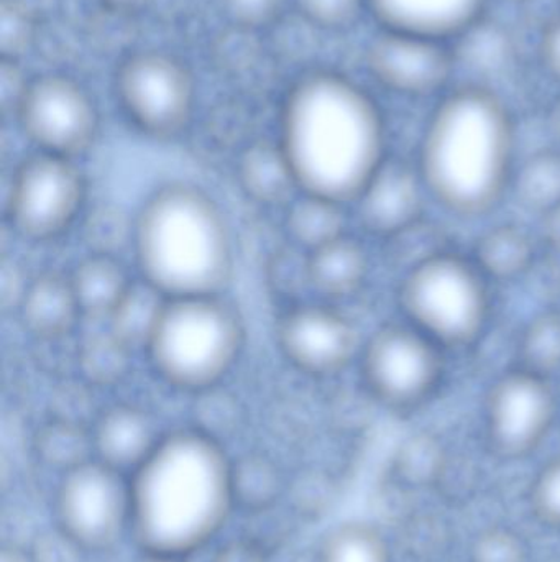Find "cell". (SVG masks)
I'll use <instances>...</instances> for the list:
<instances>
[{
	"label": "cell",
	"instance_id": "ac0fdd59",
	"mask_svg": "<svg viewBox=\"0 0 560 562\" xmlns=\"http://www.w3.org/2000/svg\"><path fill=\"white\" fill-rule=\"evenodd\" d=\"M20 316L30 333L58 339L72 330L82 316L71 279L45 273L26 284L20 297Z\"/></svg>",
	"mask_w": 560,
	"mask_h": 562
},
{
	"label": "cell",
	"instance_id": "836d02e7",
	"mask_svg": "<svg viewBox=\"0 0 560 562\" xmlns=\"http://www.w3.org/2000/svg\"><path fill=\"white\" fill-rule=\"evenodd\" d=\"M529 504L542 525L560 530V458L548 462L536 475L529 492Z\"/></svg>",
	"mask_w": 560,
	"mask_h": 562
},
{
	"label": "cell",
	"instance_id": "d4e9b609",
	"mask_svg": "<svg viewBox=\"0 0 560 562\" xmlns=\"http://www.w3.org/2000/svg\"><path fill=\"white\" fill-rule=\"evenodd\" d=\"M319 562H391L387 538L374 525L351 521L332 528L319 544Z\"/></svg>",
	"mask_w": 560,
	"mask_h": 562
},
{
	"label": "cell",
	"instance_id": "d590c367",
	"mask_svg": "<svg viewBox=\"0 0 560 562\" xmlns=\"http://www.w3.org/2000/svg\"><path fill=\"white\" fill-rule=\"evenodd\" d=\"M227 15L245 29L272 25L282 12L285 0H220Z\"/></svg>",
	"mask_w": 560,
	"mask_h": 562
},
{
	"label": "cell",
	"instance_id": "74e56055",
	"mask_svg": "<svg viewBox=\"0 0 560 562\" xmlns=\"http://www.w3.org/2000/svg\"><path fill=\"white\" fill-rule=\"evenodd\" d=\"M209 562H268V554L259 541L240 538L220 547Z\"/></svg>",
	"mask_w": 560,
	"mask_h": 562
},
{
	"label": "cell",
	"instance_id": "5bb4252c",
	"mask_svg": "<svg viewBox=\"0 0 560 562\" xmlns=\"http://www.w3.org/2000/svg\"><path fill=\"white\" fill-rule=\"evenodd\" d=\"M454 58L439 40L385 30L367 48L370 75L390 91L426 95L449 81Z\"/></svg>",
	"mask_w": 560,
	"mask_h": 562
},
{
	"label": "cell",
	"instance_id": "2e32d148",
	"mask_svg": "<svg viewBox=\"0 0 560 562\" xmlns=\"http://www.w3.org/2000/svg\"><path fill=\"white\" fill-rule=\"evenodd\" d=\"M421 183V175L385 161L357 198L362 223L384 236L408 229L420 216Z\"/></svg>",
	"mask_w": 560,
	"mask_h": 562
},
{
	"label": "cell",
	"instance_id": "4316f807",
	"mask_svg": "<svg viewBox=\"0 0 560 562\" xmlns=\"http://www.w3.org/2000/svg\"><path fill=\"white\" fill-rule=\"evenodd\" d=\"M477 260L489 276L513 279L528 269L533 260V246L528 236L518 227H496L480 240Z\"/></svg>",
	"mask_w": 560,
	"mask_h": 562
},
{
	"label": "cell",
	"instance_id": "4fadbf2b",
	"mask_svg": "<svg viewBox=\"0 0 560 562\" xmlns=\"http://www.w3.org/2000/svg\"><path fill=\"white\" fill-rule=\"evenodd\" d=\"M278 342L286 359L308 375L329 376L344 370L357 352L354 324L322 304H299L279 321Z\"/></svg>",
	"mask_w": 560,
	"mask_h": 562
},
{
	"label": "cell",
	"instance_id": "1f68e13d",
	"mask_svg": "<svg viewBox=\"0 0 560 562\" xmlns=\"http://www.w3.org/2000/svg\"><path fill=\"white\" fill-rule=\"evenodd\" d=\"M469 561L529 562V548L525 538L512 528L490 527L473 538Z\"/></svg>",
	"mask_w": 560,
	"mask_h": 562
},
{
	"label": "cell",
	"instance_id": "7402d4cb",
	"mask_svg": "<svg viewBox=\"0 0 560 562\" xmlns=\"http://www.w3.org/2000/svg\"><path fill=\"white\" fill-rule=\"evenodd\" d=\"M286 226L296 244L308 252L345 236L344 204L299 193L288 204Z\"/></svg>",
	"mask_w": 560,
	"mask_h": 562
},
{
	"label": "cell",
	"instance_id": "e0dca14e",
	"mask_svg": "<svg viewBox=\"0 0 560 562\" xmlns=\"http://www.w3.org/2000/svg\"><path fill=\"white\" fill-rule=\"evenodd\" d=\"M94 458L130 477L163 436L144 409L117 405L99 416L91 429Z\"/></svg>",
	"mask_w": 560,
	"mask_h": 562
},
{
	"label": "cell",
	"instance_id": "e575fe53",
	"mask_svg": "<svg viewBox=\"0 0 560 562\" xmlns=\"http://www.w3.org/2000/svg\"><path fill=\"white\" fill-rule=\"evenodd\" d=\"M302 19L322 30H344L361 15L367 0H295Z\"/></svg>",
	"mask_w": 560,
	"mask_h": 562
},
{
	"label": "cell",
	"instance_id": "7a4b0ae2",
	"mask_svg": "<svg viewBox=\"0 0 560 562\" xmlns=\"http://www.w3.org/2000/svg\"><path fill=\"white\" fill-rule=\"evenodd\" d=\"M130 484V537L140 553L190 560L233 508L232 461L203 431L163 436Z\"/></svg>",
	"mask_w": 560,
	"mask_h": 562
},
{
	"label": "cell",
	"instance_id": "d6986e66",
	"mask_svg": "<svg viewBox=\"0 0 560 562\" xmlns=\"http://www.w3.org/2000/svg\"><path fill=\"white\" fill-rule=\"evenodd\" d=\"M237 171L240 187L259 204H289L299 194L298 181L278 142H260L247 148Z\"/></svg>",
	"mask_w": 560,
	"mask_h": 562
},
{
	"label": "cell",
	"instance_id": "3957f363",
	"mask_svg": "<svg viewBox=\"0 0 560 562\" xmlns=\"http://www.w3.org/2000/svg\"><path fill=\"white\" fill-rule=\"evenodd\" d=\"M420 175L447 210H490L513 175V125L503 102L482 88L449 95L427 125Z\"/></svg>",
	"mask_w": 560,
	"mask_h": 562
},
{
	"label": "cell",
	"instance_id": "8fae6325",
	"mask_svg": "<svg viewBox=\"0 0 560 562\" xmlns=\"http://www.w3.org/2000/svg\"><path fill=\"white\" fill-rule=\"evenodd\" d=\"M434 340L416 327L378 330L364 352V375L374 395L395 408L423 402L439 379Z\"/></svg>",
	"mask_w": 560,
	"mask_h": 562
},
{
	"label": "cell",
	"instance_id": "b9f144b4",
	"mask_svg": "<svg viewBox=\"0 0 560 562\" xmlns=\"http://www.w3.org/2000/svg\"><path fill=\"white\" fill-rule=\"evenodd\" d=\"M104 2L111 5L112 9L135 10L144 5L147 0H104Z\"/></svg>",
	"mask_w": 560,
	"mask_h": 562
},
{
	"label": "cell",
	"instance_id": "6da1fadb",
	"mask_svg": "<svg viewBox=\"0 0 560 562\" xmlns=\"http://www.w3.org/2000/svg\"><path fill=\"white\" fill-rule=\"evenodd\" d=\"M299 193L357 201L385 164V127L370 95L345 76L315 71L295 82L279 121Z\"/></svg>",
	"mask_w": 560,
	"mask_h": 562
},
{
	"label": "cell",
	"instance_id": "277c9868",
	"mask_svg": "<svg viewBox=\"0 0 560 562\" xmlns=\"http://www.w3.org/2000/svg\"><path fill=\"white\" fill-rule=\"evenodd\" d=\"M141 280L168 300L217 296L230 279L233 243L216 201L191 184L161 188L135 227Z\"/></svg>",
	"mask_w": 560,
	"mask_h": 562
},
{
	"label": "cell",
	"instance_id": "83f0119b",
	"mask_svg": "<svg viewBox=\"0 0 560 562\" xmlns=\"http://www.w3.org/2000/svg\"><path fill=\"white\" fill-rule=\"evenodd\" d=\"M447 472L443 445L430 435H416L401 445L395 458V474L410 488L436 487Z\"/></svg>",
	"mask_w": 560,
	"mask_h": 562
},
{
	"label": "cell",
	"instance_id": "f35d334b",
	"mask_svg": "<svg viewBox=\"0 0 560 562\" xmlns=\"http://www.w3.org/2000/svg\"><path fill=\"white\" fill-rule=\"evenodd\" d=\"M541 56L548 71L560 81V16L551 20L542 32Z\"/></svg>",
	"mask_w": 560,
	"mask_h": 562
},
{
	"label": "cell",
	"instance_id": "cb8c5ba5",
	"mask_svg": "<svg viewBox=\"0 0 560 562\" xmlns=\"http://www.w3.org/2000/svg\"><path fill=\"white\" fill-rule=\"evenodd\" d=\"M283 488L282 472L270 459L249 456L232 462L233 507L247 514H265L282 498Z\"/></svg>",
	"mask_w": 560,
	"mask_h": 562
},
{
	"label": "cell",
	"instance_id": "4dcf8cb0",
	"mask_svg": "<svg viewBox=\"0 0 560 562\" xmlns=\"http://www.w3.org/2000/svg\"><path fill=\"white\" fill-rule=\"evenodd\" d=\"M464 38L462 55L469 59L470 66L479 69L502 68L503 63L508 61L512 55V42L508 35L499 26L485 25L482 20L470 26L467 32L462 33Z\"/></svg>",
	"mask_w": 560,
	"mask_h": 562
},
{
	"label": "cell",
	"instance_id": "ffe728a7",
	"mask_svg": "<svg viewBox=\"0 0 560 562\" xmlns=\"http://www.w3.org/2000/svg\"><path fill=\"white\" fill-rule=\"evenodd\" d=\"M306 262L309 284L328 297L351 296L367 279V254L347 234L308 252Z\"/></svg>",
	"mask_w": 560,
	"mask_h": 562
},
{
	"label": "cell",
	"instance_id": "f546056e",
	"mask_svg": "<svg viewBox=\"0 0 560 562\" xmlns=\"http://www.w3.org/2000/svg\"><path fill=\"white\" fill-rule=\"evenodd\" d=\"M525 369L548 375L560 367V313L542 314L532 321L522 340Z\"/></svg>",
	"mask_w": 560,
	"mask_h": 562
},
{
	"label": "cell",
	"instance_id": "f1b7e54d",
	"mask_svg": "<svg viewBox=\"0 0 560 562\" xmlns=\"http://www.w3.org/2000/svg\"><path fill=\"white\" fill-rule=\"evenodd\" d=\"M516 193L532 210L548 213L560 203V155L542 151L526 161L516 177Z\"/></svg>",
	"mask_w": 560,
	"mask_h": 562
},
{
	"label": "cell",
	"instance_id": "9a60e30c",
	"mask_svg": "<svg viewBox=\"0 0 560 562\" xmlns=\"http://www.w3.org/2000/svg\"><path fill=\"white\" fill-rule=\"evenodd\" d=\"M487 0H367L385 30L443 40L476 25Z\"/></svg>",
	"mask_w": 560,
	"mask_h": 562
},
{
	"label": "cell",
	"instance_id": "60d3db41",
	"mask_svg": "<svg viewBox=\"0 0 560 562\" xmlns=\"http://www.w3.org/2000/svg\"><path fill=\"white\" fill-rule=\"evenodd\" d=\"M0 562H35L26 548L16 544H3L0 550Z\"/></svg>",
	"mask_w": 560,
	"mask_h": 562
},
{
	"label": "cell",
	"instance_id": "ee69618b",
	"mask_svg": "<svg viewBox=\"0 0 560 562\" xmlns=\"http://www.w3.org/2000/svg\"><path fill=\"white\" fill-rule=\"evenodd\" d=\"M515 2H526V0H515Z\"/></svg>",
	"mask_w": 560,
	"mask_h": 562
},
{
	"label": "cell",
	"instance_id": "7bdbcfd3",
	"mask_svg": "<svg viewBox=\"0 0 560 562\" xmlns=\"http://www.w3.org/2000/svg\"><path fill=\"white\" fill-rule=\"evenodd\" d=\"M137 562H187L181 558L158 557V554L140 553Z\"/></svg>",
	"mask_w": 560,
	"mask_h": 562
},
{
	"label": "cell",
	"instance_id": "484cf974",
	"mask_svg": "<svg viewBox=\"0 0 560 562\" xmlns=\"http://www.w3.org/2000/svg\"><path fill=\"white\" fill-rule=\"evenodd\" d=\"M35 449L39 461L59 475L94 459L91 431L66 419L46 425L38 432Z\"/></svg>",
	"mask_w": 560,
	"mask_h": 562
},
{
	"label": "cell",
	"instance_id": "52a82bcc",
	"mask_svg": "<svg viewBox=\"0 0 560 562\" xmlns=\"http://www.w3.org/2000/svg\"><path fill=\"white\" fill-rule=\"evenodd\" d=\"M56 528L85 554L114 550L130 535V484L127 475L98 459L59 475Z\"/></svg>",
	"mask_w": 560,
	"mask_h": 562
},
{
	"label": "cell",
	"instance_id": "8992f818",
	"mask_svg": "<svg viewBox=\"0 0 560 562\" xmlns=\"http://www.w3.org/2000/svg\"><path fill=\"white\" fill-rule=\"evenodd\" d=\"M403 303L418 330L447 346L476 340L489 316V297L479 272L443 254L427 257L411 270Z\"/></svg>",
	"mask_w": 560,
	"mask_h": 562
},
{
	"label": "cell",
	"instance_id": "8d00e7d4",
	"mask_svg": "<svg viewBox=\"0 0 560 562\" xmlns=\"http://www.w3.org/2000/svg\"><path fill=\"white\" fill-rule=\"evenodd\" d=\"M30 553L35 562H81V558L85 554L58 528L55 533L42 535Z\"/></svg>",
	"mask_w": 560,
	"mask_h": 562
},
{
	"label": "cell",
	"instance_id": "7c38bea8",
	"mask_svg": "<svg viewBox=\"0 0 560 562\" xmlns=\"http://www.w3.org/2000/svg\"><path fill=\"white\" fill-rule=\"evenodd\" d=\"M556 398L541 373L522 369L495 383L487 403L489 438L500 454L525 458L551 431Z\"/></svg>",
	"mask_w": 560,
	"mask_h": 562
},
{
	"label": "cell",
	"instance_id": "5b68a950",
	"mask_svg": "<svg viewBox=\"0 0 560 562\" xmlns=\"http://www.w3.org/2000/svg\"><path fill=\"white\" fill-rule=\"evenodd\" d=\"M242 347V321L217 294L168 300L145 350L170 385L204 392L230 372Z\"/></svg>",
	"mask_w": 560,
	"mask_h": 562
},
{
	"label": "cell",
	"instance_id": "d6a6232c",
	"mask_svg": "<svg viewBox=\"0 0 560 562\" xmlns=\"http://www.w3.org/2000/svg\"><path fill=\"white\" fill-rule=\"evenodd\" d=\"M32 13L20 0H2L0 5V48L3 61H15L33 38Z\"/></svg>",
	"mask_w": 560,
	"mask_h": 562
},
{
	"label": "cell",
	"instance_id": "ba28073f",
	"mask_svg": "<svg viewBox=\"0 0 560 562\" xmlns=\"http://www.w3.org/2000/svg\"><path fill=\"white\" fill-rule=\"evenodd\" d=\"M115 91L125 114L145 134H181L196 109V82L186 65L167 52L141 49L118 66Z\"/></svg>",
	"mask_w": 560,
	"mask_h": 562
},
{
	"label": "cell",
	"instance_id": "9c48e42d",
	"mask_svg": "<svg viewBox=\"0 0 560 562\" xmlns=\"http://www.w3.org/2000/svg\"><path fill=\"white\" fill-rule=\"evenodd\" d=\"M84 201V175L75 160L39 151L13 177L10 223L30 239H56L76 223Z\"/></svg>",
	"mask_w": 560,
	"mask_h": 562
},
{
	"label": "cell",
	"instance_id": "ab89813d",
	"mask_svg": "<svg viewBox=\"0 0 560 562\" xmlns=\"http://www.w3.org/2000/svg\"><path fill=\"white\" fill-rule=\"evenodd\" d=\"M545 237L560 250V203L545 213Z\"/></svg>",
	"mask_w": 560,
	"mask_h": 562
},
{
	"label": "cell",
	"instance_id": "30bf717a",
	"mask_svg": "<svg viewBox=\"0 0 560 562\" xmlns=\"http://www.w3.org/2000/svg\"><path fill=\"white\" fill-rule=\"evenodd\" d=\"M15 114L42 154L72 160L91 147L99 131L94 99L69 76L45 75L26 82Z\"/></svg>",
	"mask_w": 560,
	"mask_h": 562
},
{
	"label": "cell",
	"instance_id": "603a6c76",
	"mask_svg": "<svg viewBox=\"0 0 560 562\" xmlns=\"http://www.w3.org/2000/svg\"><path fill=\"white\" fill-rule=\"evenodd\" d=\"M164 297L157 288L141 280L132 284L124 300L111 314V333L128 349L144 347L147 349L161 313L167 306Z\"/></svg>",
	"mask_w": 560,
	"mask_h": 562
},
{
	"label": "cell",
	"instance_id": "44dd1931",
	"mask_svg": "<svg viewBox=\"0 0 560 562\" xmlns=\"http://www.w3.org/2000/svg\"><path fill=\"white\" fill-rule=\"evenodd\" d=\"M82 316L111 317L134 281L122 263L107 252L92 254L78 263L71 276Z\"/></svg>",
	"mask_w": 560,
	"mask_h": 562
}]
</instances>
